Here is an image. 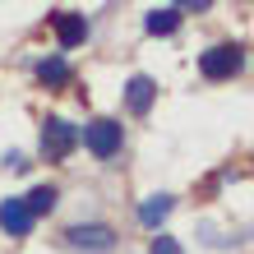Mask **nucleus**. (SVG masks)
I'll return each instance as SVG.
<instances>
[{"mask_svg": "<svg viewBox=\"0 0 254 254\" xmlns=\"http://www.w3.org/2000/svg\"><path fill=\"white\" fill-rule=\"evenodd\" d=\"M83 143H88V153H93V157L121 153V125H116V121H93V125H83Z\"/></svg>", "mask_w": 254, "mask_h": 254, "instance_id": "nucleus-3", "label": "nucleus"}, {"mask_svg": "<svg viewBox=\"0 0 254 254\" xmlns=\"http://www.w3.org/2000/svg\"><path fill=\"white\" fill-rule=\"evenodd\" d=\"M0 227H5L9 236H28L33 231V213H28L23 199H5L0 203Z\"/></svg>", "mask_w": 254, "mask_h": 254, "instance_id": "nucleus-5", "label": "nucleus"}, {"mask_svg": "<svg viewBox=\"0 0 254 254\" xmlns=\"http://www.w3.org/2000/svg\"><path fill=\"white\" fill-rule=\"evenodd\" d=\"M69 245L74 250H88V254H107L111 245H116V236H111V227H102V222H79V227H69Z\"/></svg>", "mask_w": 254, "mask_h": 254, "instance_id": "nucleus-4", "label": "nucleus"}, {"mask_svg": "<svg viewBox=\"0 0 254 254\" xmlns=\"http://www.w3.org/2000/svg\"><path fill=\"white\" fill-rule=\"evenodd\" d=\"M153 93H157V83L148 79V74H134V79H129V88H125L129 111H134V116H143L148 107H153Z\"/></svg>", "mask_w": 254, "mask_h": 254, "instance_id": "nucleus-6", "label": "nucleus"}, {"mask_svg": "<svg viewBox=\"0 0 254 254\" xmlns=\"http://www.w3.org/2000/svg\"><path fill=\"white\" fill-rule=\"evenodd\" d=\"M167 213H171V194H153V199L139 203V222H143V227H162Z\"/></svg>", "mask_w": 254, "mask_h": 254, "instance_id": "nucleus-9", "label": "nucleus"}, {"mask_svg": "<svg viewBox=\"0 0 254 254\" xmlns=\"http://www.w3.org/2000/svg\"><path fill=\"white\" fill-rule=\"evenodd\" d=\"M148 33H153V37H167V33H176V28H181V9H176V5H162V9H153V14H148Z\"/></svg>", "mask_w": 254, "mask_h": 254, "instance_id": "nucleus-8", "label": "nucleus"}, {"mask_svg": "<svg viewBox=\"0 0 254 254\" xmlns=\"http://www.w3.org/2000/svg\"><path fill=\"white\" fill-rule=\"evenodd\" d=\"M37 79H42V83H65V79H69L65 56H51V61H42V65H37Z\"/></svg>", "mask_w": 254, "mask_h": 254, "instance_id": "nucleus-10", "label": "nucleus"}, {"mask_svg": "<svg viewBox=\"0 0 254 254\" xmlns=\"http://www.w3.org/2000/svg\"><path fill=\"white\" fill-rule=\"evenodd\" d=\"M56 37H61V47H79V42L88 37L83 14H56Z\"/></svg>", "mask_w": 254, "mask_h": 254, "instance_id": "nucleus-7", "label": "nucleus"}, {"mask_svg": "<svg viewBox=\"0 0 254 254\" xmlns=\"http://www.w3.org/2000/svg\"><path fill=\"white\" fill-rule=\"evenodd\" d=\"M245 65V51L241 47H213V51H203L199 56V69H203V79H231V74H241Z\"/></svg>", "mask_w": 254, "mask_h": 254, "instance_id": "nucleus-2", "label": "nucleus"}, {"mask_svg": "<svg viewBox=\"0 0 254 254\" xmlns=\"http://www.w3.org/2000/svg\"><path fill=\"white\" fill-rule=\"evenodd\" d=\"M79 139H83V129L61 121V116H51V121L42 125V153L47 157H69L74 148H79Z\"/></svg>", "mask_w": 254, "mask_h": 254, "instance_id": "nucleus-1", "label": "nucleus"}, {"mask_svg": "<svg viewBox=\"0 0 254 254\" xmlns=\"http://www.w3.org/2000/svg\"><path fill=\"white\" fill-rule=\"evenodd\" d=\"M148 254H185V250L176 245L171 236H153V250H148Z\"/></svg>", "mask_w": 254, "mask_h": 254, "instance_id": "nucleus-12", "label": "nucleus"}, {"mask_svg": "<svg viewBox=\"0 0 254 254\" xmlns=\"http://www.w3.org/2000/svg\"><path fill=\"white\" fill-rule=\"evenodd\" d=\"M23 203H28V213H33V217H37V213H51V208H56V190H51V185H37Z\"/></svg>", "mask_w": 254, "mask_h": 254, "instance_id": "nucleus-11", "label": "nucleus"}]
</instances>
